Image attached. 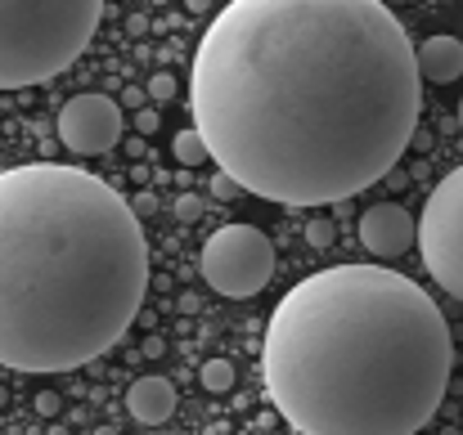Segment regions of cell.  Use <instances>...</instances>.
Here are the masks:
<instances>
[{
    "instance_id": "6da1fadb",
    "label": "cell",
    "mask_w": 463,
    "mask_h": 435,
    "mask_svg": "<svg viewBox=\"0 0 463 435\" xmlns=\"http://www.w3.org/2000/svg\"><path fill=\"white\" fill-rule=\"evenodd\" d=\"M189 108L243 193L342 202L419 135V45L378 0H230L198 41Z\"/></svg>"
},
{
    "instance_id": "7a4b0ae2",
    "label": "cell",
    "mask_w": 463,
    "mask_h": 435,
    "mask_svg": "<svg viewBox=\"0 0 463 435\" xmlns=\"http://www.w3.org/2000/svg\"><path fill=\"white\" fill-rule=\"evenodd\" d=\"M455 341L414 279L337 265L302 279L266 328L261 373L298 435H419L446 400Z\"/></svg>"
},
{
    "instance_id": "3957f363",
    "label": "cell",
    "mask_w": 463,
    "mask_h": 435,
    "mask_svg": "<svg viewBox=\"0 0 463 435\" xmlns=\"http://www.w3.org/2000/svg\"><path fill=\"white\" fill-rule=\"evenodd\" d=\"M149 292L136 207L63 162L0 171V364L68 373L109 355Z\"/></svg>"
},
{
    "instance_id": "277c9868",
    "label": "cell",
    "mask_w": 463,
    "mask_h": 435,
    "mask_svg": "<svg viewBox=\"0 0 463 435\" xmlns=\"http://www.w3.org/2000/svg\"><path fill=\"white\" fill-rule=\"evenodd\" d=\"M99 18V0H0V90H27L68 72Z\"/></svg>"
},
{
    "instance_id": "5b68a950",
    "label": "cell",
    "mask_w": 463,
    "mask_h": 435,
    "mask_svg": "<svg viewBox=\"0 0 463 435\" xmlns=\"http://www.w3.org/2000/svg\"><path fill=\"white\" fill-rule=\"evenodd\" d=\"M203 279L230 301H248L275 279V243L257 225H221L203 243Z\"/></svg>"
},
{
    "instance_id": "8992f818",
    "label": "cell",
    "mask_w": 463,
    "mask_h": 435,
    "mask_svg": "<svg viewBox=\"0 0 463 435\" xmlns=\"http://www.w3.org/2000/svg\"><path fill=\"white\" fill-rule=\"evenodd\" d=\"M419 252H423V270L455 301H463V166H455L423 202Z\"/></svg>"
},
{
    "instance_id": "52a82bcc",
    "label": "cell",
    "mask_w": 463,
    "mask_h": 435,
    "mask_svg": "<svg viewBox=\"0 0 463 435\" xmlns=\"http://www.w3.org/2000/svg\"><path fill=\"white\" fill-rule=\"evenodd\" d=\"M59 140L68 153H81V157H99L122 140V104L109 99V95H72L59 113Z\"/></svg>"
},
{
    "instance_id": "ba28073f",
    "label": "cell",
    "mask_w": 463,
    "mask_h": 435,
    "mask_svg": "<svg viewBox=\"0 0 463 435\" xmlns=\"http://www.w3.org/2000/svg\"><path fill=\"white\" fill-rule=\"evenodd\" d=\"M360 243L369 247V256H401L405 247L419 243V220L396 207V202H373L364 216H360Z\"/></svg>"
},
{
    "instance_id": "9c48e42d",
    "label": "cell",
    "mask_w": 463,
    "mask_h": 435,
    "mask_svg": "<svg viewBox=\"0 0 463 435\" xmlns=\"http://www.w3.org/2000/svg\"><path fill=\"white\" fill-rule=\"evenodd\" d=\"M127 413L140 422V427H162L171 413H175V386L166 377H140L131 382L127 391Z\"/></svg>"
},
{
    "instance_id": "30bf717a",
    "label": "cell",
    "mask_w": 463,
    "mask_h": 435,
    "mask_svg": "<svg viewBox=\"0 0 463 435\" xmlns=\"http://www.w3.org/2000/svg\"><path fill=\"white\" fill-rule=\"evenodd\" d=\"M419 77L423 81H437V86H450L463 77V41L459 36H428L419 45Z\"/></svg>"
},
{
    "instance_id": "8fae6325",
    "label": "cell",
    "mask_w": 463,
    "mask_h": 435,
    "mask_svg": "<svg viewBox=\"0 0 463 435\" xmlns=\"http://www.w3.org/2000/svg\"><path fill=\"white\" fill-rule=\"evenodd\" d=\"M171 153H175V162H184V166H198V162H212V148L207 140L189 126V131H180L175 140H171Z\"/></svg>"
},
{
    "instance_id": "7c38bea8",
    "label": "cell",
    "mask_w": 463,
    "mask_h": 435,
    "mask_svg": "<svg viewBox=\"0 0 463 435\" xmlns=\"http://www.w3.org/2000/svg\"><path fill=\"white\" fill-rule=\"evenodd\" d=\"M198 377H203V386H207L212 395H225V391L234 386V364H230V359H207Z\"/></svg>"
},
{
    "instance_id": "4fadbf2b",
    "label": "cell",
    "mask_w": 463,
    "mask_h": 435,
    "mask_svg": "<svg viewBox=\"0 0 463 435\" xmlns=\"http://www.w3.org/2000/svg\"><path fill=\"white\" fill-rule=\"evenodd\" d=\"M212 198L234 202V198H243V184H239V180H230L225 171H216V175H212Z\"/></svg>"
},
{
    "instance_id": "5bb4252c",
    "label": "cell",
    "mask_w": 463,
    "mask_h": 435,
    "mask_svg": "<svg viewBox=\"0 0 463 435\" xmlns=\"http://www.w3.org/2000/svg\"><path fill=\"white\" fill-rule=\"evenodd\" d=\"M307 243H310V247H319V252H324V247H333V225H328L324 216L307 225Z\"/></svg>"
},
{
    "instance_id": "9a60e30c",
    "label": "cell",
    "mask_w": 463,
    "mask_h": 435,
    "mask_svg": "<svg viewBox=\"0 0 463 435\" xmlns=\"http://www.w3.org/2000/svg\"><path fill=\"white\" fill-rule=\"evenodd\" d=\"M149 95H154V104L175 99V77H171V72H154V81H149Z\"/></svg>"
},
{
    "instance_id": "2e32d148",
    "label": "cell",
    "mask_w": 463,
    "mask_h": 435,
    "mask_svg": "<svg viewBox=\"0 0 463 435\" xmlns=\"http://www.w3.org/2000/svg\"><path fill=\"white\" fill-rule=\"evenodd\" d=\"M207 207H203V198H194V193H184V198H175V216L189 225V220H198Z\"/></svg>"
},
{
    "instance_id": "e0dca14e",
    "label": "cell",
    "mask_w": 463,
    "mask_h": 435,
    "mask_svg": "<svg viewBox=\"0 0 463 435\" xmlns=\"http://www.w3.org/2000/svg\"><path fill=\"white\" fill-rule=\"evenodd\" d=\"M59 409H63V400H59L54 391H41V395H36V413H45V418H54Z\"/></svg>"
},
{
    "instance_id": "ac0fdd59",
    "label": "cell",
    "mask_w": 463,
    "mask_h": 435,
    "mask_svg": "<svg viewBox=\"0 0 463 435\" xmlns=\"http://www.w3.org/2000/svg\"><path fill=\"white\" fill-rule=\"evenodd\" d=\"M136 126H140L145 135H154V131H157V113H154V108H145V113H136Z\"/></svg>"
},
{
    "instance_id": "d6986e66",
    "label": "cell",
    "mask_w": 463,
    "mask_h": 435,
    "mask_svg": "<svg viewBox=\"0 0 463 435\" xmlns=\"http://www.w3.org/2000/svg\"><path fill=\"white\" fill-rule=\"evenodd\" d=\"M145 99H149V90H127V95H122V104H131V108H140V113H145Z\"/></svg>"
},
{
    "instance_id": "ffe728a7",
    "label": "cell",
    "mask_w": 463,
    "mask_h": 435,
    "mask_svg": "<svg viewBox=\"0 0 463 435\" xmlns=\"http://www.w3.org/2000/svg\"><path fill=\"white\" fill-rule=\"evenodd\" d=\"M127 27H131V32H136V36H145V32H149V18H131V23H127Z\"/></svg>"
},
{
    "instance_id": "44dd1931",
    "label": "cell",
    "mask_w": 463,
    "mask_h": 435,
    "mask_svg": "<svg viewBox=\"0 0 463 435\" xmlns=\"http://www.w3.org/2000/svg\"><path fill=\"white\" fill-rule=\"evenodd\" d=\"M95 435H118V427H99V431Z\"/></svg>"
},
{
    "instance_id": "7402d4cb",
    "label": "cell",
    "mask_w": 463,
    "mask_h": 435,
    "mask_svg": "<svg viewBox=\"0 0 463 435\" xmlns=\"http://www.w3.org/2000/svg\"><path fill=\"white\" fill-rule=\"evenodd\" d=\"M50 435H68V431H63V427H50Z\"/></svg>"
},
{
    "instance_id": "603a6c76",
    "label": "cell",
    "mask_w": 463,
    "mask_h": 435,
    "mask_svg": "<svg viewBox=\"0 0 463 435\" xmlns=\"http://www.w3.org/2000/svg\"><path fill=\"white\" fill-rule=\"evenodd\" d=\"M459 126H463V99H459Z\"/></svg>"
}]
</instances>
